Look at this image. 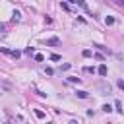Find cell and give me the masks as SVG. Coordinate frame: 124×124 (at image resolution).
I'll return each mask as SVG.
<instances>
[{"mask_svg": "<svg viewBox=\"0 0 124 124\" xmlns=\"http://www.w3.org/2000/svg\"><path fill=\"white\" fill-rule=\"evenodd\" d=\"M0 52H4V54H10V51L6 49V46H0Z\"/></svg>", "mask_w": 124, "mask_h": 124, "instance_id": "obj_21", "label": "cell"}, {"mask_svg": "<svg viewBox=\"0 0 124 124\" xmlns=\"http://www.w3.org/2000/svg\"><path fill=\"white\" fill-rule=\"evenodd\" d=\"M35 60H37V62H43L45 56H43V54H35Z\"/></svg>", "mask_w": 124, "mask_h": 124, "instance_id": "obj_17", "label": "cell"}, {"mask_svg": "<svg viewBox=\"0 0 124 124\" xmlns=\"http://www.w3.org/2000/svg\"><path fill=\"white\" fill-rule=\"evenodd\" d=\"M12 20H14V21H20V20H21V12L14 10V14H12Z\"/></svg>", "mask_w": 124, "mask_h": 124, "instance_id": "obj_4", "label": "cell"}, {"mask_svg": "<svg viewBox=\"0 0 124 124\" xmlns=\"http://www.w3.org/2000/svg\"><path fill=\"white\" fill-rule=\"evenodd\" d=\"M114 108H116V113H122V103L120 101H114Z\"/></svg>", "mask_w": 124, "mask_h": 124, "instance_id": "obj_11", "label": "cell"}, {"mask_svg": "<svg viewBox=\"0 0 124 124\" xmlns=\"http://www.w3.org/2000/svg\"><path fill=\"white\" fill-rule=\"evenodd\" d=\"M76 95L80 99H87V91H76Z\"/></svg>", "mask_w": 124, "mask_h": 124, "instance_id": "obj_9", "label": "cell"}, {"mask_svg": "<svg viewBox=\"0 0 124 124\" xmlns=\"http://www.w3.org/2000/svg\"><path fill=\"white\" fill-rule=\"evenodd\" d=\"M10 56H12V58H16V60H18V58L21 56V52H20V51H10Z\"/></svg>", "mask_w": 124, "mask_h": 124, "instance_id": "obj_7", "label": "cell"}, {"mask_svg": "<svg viewBox=\"0 0 124 124\" xmlns=\"http://www.w3.org/2000/svg\"><path fill=\"white\" fill-rule=\"evenodd\" d=\"M116 85H118V87L124 91V82H122V80H118V82H116Z\"/></svg>", "mask_w": 124, "mask_h": 124, "instance_id": "obj_20", "label": "cell"}, {"mask_svg": "<svg viewBox=\"0 0 124 124\" xmlns=\"http://www.w3.org/2000/svg\"><path fill=\"white\" fill-rule=\"evenodd\" d=\"M76 4H78V6H82L83 10H87V4L83 2V0H76Z\"/></svg>", "mask_w": 124, "mask_h": 124, "instance_id": "obj_13", "label": "cell"}, {"mask_svg": "<svg viewBox=\"0 0 124 124\" xmlns=\"http://www.w3.org/2000/svg\"><path fill=\"white\" fill-rule=\"evenodd\" d=\"M35 116H37V118H45V113H43V111H35Z\"/></svg>", "mask_w": 124, "mask_h": 124, "instance_id": "obj_16", "label": "cell"}, {"mask_svg": "<svg viewBox=\"0 0 124 124\" xmlns=\"http://www.w3.org/2000/svg\"><path fill=\"white\" fill-rule=\"evenodd\" d=\"M85 72H89V74H95V68H93V66H87V68H85Z\"/></svg>", "mask_w": 124, "mask_h": 124, "instance_id": "obj_19", "label": "cell"}, {"mask_svg": "<svg viewBox=\"0 0 124 124\" xmlns=\"http://www.w3.org/2000/svg\"><path fill=\"white\" fill-rule=\"evenodd\" d=\"M101 108H103V113H111V111H113V107H111V105H103Z\"/></svg>", "mask_w": 124, "mask_h": 124, "instance_id": "obj_12", "label": "cell"}, {"mask_svg": "<svg viewBox=\"0 0 124 124\" xmlns=\"http://www.w3.org/2000/svg\"><path fill=\"white\" fill-rule=\"evenodd\" d=\"M45 72L49 74V76H52V74H54V70H52V68H45Z\"/></svg>", "mask_w": 124, "mask_h": 124, "instance_id": "obj_22", "label": "cell"}, {"mask_svg": "<svg viewBox=\"0 0 124 124\" xmlns=\"http://www.w3.org/2000/svg\"><path fill=\"white\" fill-rule=\"evenodd\" d=\"M97 72H99V76H107V74H108V70H107V66H105V64H101V66L97 68Z\"/></svg>", "mask_w": 124, "mask_h": 124, "instance_id": "obj_3", "label": "cell"}, {"mask_svg": "<svg viewBox=\"0 0 124 124\" xmlns=\"http://www.w3.org/2000/svg\"><path fill=\"white\" fill-rule=\"evenodd\" d=\"M105 23H107V25H113V23H114V18H113V16H107V18H105Z\"/></svg>", "mask_w": 124, "mask_h": 124, "instance_id": "obj_10", "label": "cell"}, {"mask_svg": "<svg viewBox=\"0 0 124 124\" xmlns=\"http://www.w3.org/2000/svg\"><path fill=\"white\" fill-rule=\"evenodd\" d=\"M93 46H95L97 51H103V52H108V54H111V49H107V46H103V45H93Z\"/></svg>", "mask_w": 124, "mask_h": 124, "instance_id": "obj_5", "label": "cell"}, {"mask_svg": "<svg viewBox=\"0 0 124 124\" xmlns=\"http://www.w3.org/2000/svg\"><path fill=\"white\" fill-rule=\"evenodd\" d=\"M33 52H35V49H33V46H27V49H25V54H29V56L33 54Z\"/></svg>", "mask_w": 124, "mask_h": 124, "instance_id": "obj_15", "label": "cell"}, {"mask_svg": "<svg viewBox=\"0 0 124 124\" xmlns=\"http://www.w3.org/2000/svg\"><path fill=\"white\" fill-rule=\"evenodd\" d=\"M68 80H70L72 83H82V78H76V76H70Z\"/></svg>", "mask_w": 124, "mask_h": 124, "instance_id": "obj_8", "label": "cell"}, {"mask_svg": "<svg viewBox=\"0 0 124 124\" xmlns=\"http://www.w3.org/2000/svg\"><path fill=\"white\" fill-rule=\"evenodd\" d=\"M60 45V39L58 37H51V39H46V46H58Z\"/></svg>", "mask_w": 124, "mask_h": 124, "instance_id": "obj_2", "label": "cell"}, {"mask_svg": "<svg viewBox=\"0 0 124 124\" xmlns=\"http://www.w3.org/2000/svg\"><path fill=\"white\" fill-rule=\"evenodd\" d=\"M70 68H72V64H70V62H64V64L60 66V72H66V70H70Z\"/></svg>", "mask_w": 124, "mask_h": 124, "instance_id": "obj_6", "label": "cell"}, {"mask_svg": "<svg viewBox=\"0 0 124 124\" xmlns=\"http://www.w3.org/2000/svg\"><path fill=\"white\" fill-rule=\"evenodd\" d=\"M82 54H83V58H89V56H91V54H93V52H91V51H89V49H85V51H83V52H82Z\"/></svg>", "mask_w": 124, "mask_h": 124, "instance_id": "obj_14", "label": "cell"}, {"mask_svg": "<svg viewBox=\"0 0 124 124\" xmlns=\"http://www.w3.org/2000/svg\"><path fill=\"white\" fill-rule=\"evenodd\" d=\"M68 2H70V4H76V0H68Z\"/></svg>", "mask_w": 124, "mask_h": 124, "instance_id": "obj_23", "label": "cell"}, {"mask_svg": "<svg viewBox=\"0 0 124 124\" xmlns=\"http://www.w3.org/2000/svg\"><path fill=\"white\" fill-rule=\"evenodd\" d=\"M97 89L101 91V95H111V85L108 83H97Z\"/></svg>", "mask_w": 124, "mask_h": 124, "instance_id": "obj_1", "label": "cell"}, {"mask_svg": "<svg viewBox=\"0 0 124 124\" xmlns=\"http://www.w3.org/2000/svg\"><path fill=\"white\" fill-rule=\"evenodd\" d=\"M60 8H62V10H66V12H68V10H70V6H68V4H66V2H62V4H60Z\"/></svg>", "mask_w": 124, "mask_h": 124, "instance_id": "obj_18", "label": "cell"}]
</instances>
